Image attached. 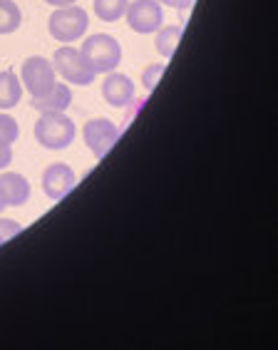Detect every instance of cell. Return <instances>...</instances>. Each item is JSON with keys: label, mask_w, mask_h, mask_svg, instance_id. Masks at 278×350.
Returning <instances> with one entry per match:
<instances>
[{"label": "cell", "mask_w": 278, "mask_h": 350, "mask_svg": "<svg viewBox=\"0 0 278 350\" xmlns=\"http://www.w3.org/2000/svg\"><path fill=\"white\" fill-rule=\"evenodd\" d=\"M80 53L85 55V60L89 62V68L97 72H112L117 65L122 62V45L117 42V38L107 33L89 35L85 45L80 47Z\"/></svg>", "instance_id": "6da1fadb"}, {"label": "cell", "mask_w": 278, "mask_h": 350, "mask_svg": "<svg viewBox=\"0 0 278 350\" xmlns=\"http://www.w3.org/2000/svg\"><path fill=\"white\" fill-rule=\"evenodd\" d=\"M35 139L45 149H65L75 139V124L65 112H45L35 124Z\"/></svg>", "instance_id": "7a4b0ae2"}, {"label": "cell", "mask_w": 278, "mask_h": 350, "mask_svg": "<svg viewBox=\"0 0 278 350\" xmlns=\"http://www.w3.org/2000/svg\"><path fill=\"white\" fill-rule=\"evenodd\" d=\"M53 68L62 80L70 82V85H77V88L92 85V80H95V70L89 68V62L85 60V55L72 45H62L55 50Z\"/></svg>", "instance_id": "3957f363"}, {"label": "cell", "mask_w": 278, "mask_h": 350, "mask_svg": "<svg viewBox=\"0 0 278 350\" xmlns=\"http://www.w3.org/2000/svg\"><path fill=\"white\" fill-rule=\"evenodd\" d=\"M87 13L82 10L80 5H65V8H55V13L50 15V35H53L57 42H70L80 40L82 35L87 33Z\"/></svg>", "instance_id": "277c9868"}, {"label": "cell", "mask_w": 278, "mask_h": 350, "mask_svg": "<svg viewBox=\"0 0 278 350\" xmlns=\"http://www.w3.org/2000/svg\"><path fill=\"white\" fill-rule=\"evenodd\" d=\"M20 82L33 97H45L55 88V82H57L55 80L53 62L45 60V57H38V55L27 57L20 68Z\"/></svg>", "instance_id": "5b68a950"}, {"label": "cell", "mask_w": 278, "mask_h": 350, "mask_svg": "<svg viewBox=\"0 0 278 350\" xmlns=\"http://www.w3.org/2000/svg\"><path fill=\"white\" fill-rule=\"evenodd\" d=\"M124 18H127V25L139 35H150L156 33L164 23V10L159 0H135L129 3L127 10H124Z\"/></svg>", "instance_id": "8992f818"}, {"label": "cell", "mask_w": 278, "mask_h": 350, "mask_svg": "<svg viewBox=\"0 0 278 350\" xmlns=\"http://www.w3.org/2000/svg\"><path fill=\"white\" fill-rule=\"evenodd\" d=\"M82 137H85V144L89 147V152L97 157V159H105L109 154V149L117 144V137H120V129L112 120H105V117H97V120H89L82 129Z\"/></svg>", "instance_id": "52a82bcc"}, {"label": "cell", "mask_w": 278, "mask_h": 350, "mask_svg": "<svg viewBox=\"0 0 278 350\" xmlns=\"http://www.w3.org/2000/svg\"><path fill=\"white\" fill-rule=\"evenodd\" d=\"M75 184H77V176L68 164H53V167H48L45 174H42V191H45L48 199H53V202L65 199V196L75 189Z\"/></svg>", "instance_id": "ba28073f"}, {"label": "cell", "mask_w": 278, "mask_h": 350, "mask_svg": "<svg viewBox=\"0 0 278 350\" xmlns=\"http://www.w3.org/2000/svg\"><path fill=\"white\" fill-rule=\"evenodd\" d=\"M102 97L112 107H127L135 97V82L122 72H107V80L102 85Z\"/></svg>", "instance_id": "9c48e42d"}, {"label": "cell", "mask_w": 278, "mask_h": 350, "mask_svg": "<svg viewBox=\"0 0 278 350\" xmlns=\"http://www.w3.org/2000/svg\"><path fill=\"white\" fill-rule=\"evenodd\" d=\"M0 191L5 196L8 206H23L30 199V184L18 172H5L0 174Z\"/></svg>", "instance_id": "30bf717a"}, {"label": "cell", "mask_w": 278, "mask_h": 350, "mask_svg": "<svg viewBox=\"0 0 278 350\" xmlns=\"http://www.w3.org/2000/svg\"><path fill=\"white\" fill-rule=\"evenodd\" d=\"M72 105V90L62 82H55V88L50 90L45 97H33V107L45 115V112H65Z\"/></svg>", "instance_id": "8fae6325"}, {"label": "cell", "mask_w": 278, "mask_h": 350, "mask_svg": "<svg viewBox=\"0 0 278 350\" xmlns=\"http://www.w3.org/2000/svg\"><path fill=\"white\" fill-rule=\"evenodd\" d=\"M23 97V82L13 70L0 72V109H13Z\"/></svg>", "instance_id": "7c38bea8"}, {"label": "cell", "mask_w": 278, "mask_h": 350, "mask_svg": "<svg viewBox=\"0 0 278 350\" xmlns=\"http://www.w3.org/2000/svg\"><path fill=\"white\" fill-rule=\"evenodd\" d=\"M179 38H182V27L179 25H162L156 30V42H154L156 53L169 60L171 55L177 53Z\"/></svg>", "instance_id": "4fadbf2b"}, {"label": "cell", "mask_w": 278, "mask_h": 350, "mask_svg": "<svg viewBox=\"0 0 278 350\" xmlns=\"http://www.w3.org/2000/svg\"><path fill=\"white\" fill-rule=\"evenodd\" d=\"M23 23V13L18 3L13 0H0V35L15 33Z\"/></svg>", "instance_id": "5bb4252c"}, {"label": "cell", "mask_w": 278, "mask_h": 350, "mask_svg": "<svg viewBox=\"0 0 278 350\" xmlns=\"http://www.w3.org/2000/svg\"><path fill=\"white\" fill-rule=\"evenodd\" d=\"M127 5H129V0H95V3H92L95 15L105 23H117L120 18H124Z\"/></svg>", "instance_id": "9a60e30c"}, {"label": "cell", "mask_w": 278, "mask_h": 350, "mask_svg": "<svg viewBox=\"0 0 278 350\" xmlns=\"http://www.w3.org/2000/svg\"><path fill=\"white\" fill-rule=\"evenodd\" d=\"M20 137V127L10 115H0V144H13Z\"/></svg>", "instance_id": "2e32d148"}, {"label": "cell", "mask_w": 278, "mask_h": 350, "mask_svg": "<svg viewBox=\"0 0 278 350\" xmlns=\"http://www.w3.org/2000/svg\"><path fill=\"white\" fill-rule=\"evenodd\" d=\"M162 75H164V65H162V62H156V65H150V68H147L142 72V85L147 90H154L156 82L162 80Z\"/></svg>", "instance_id": "e0dca14e"}, {"label": "cell", "mask_w": 278, "mask_h": 350, "mask_svg": "<svg viewBox=\"0 0 278 350\" xmlns=\"http://www.w3.org/2000/svg\"><path fill=\"white\" fill-rule=\"evenodd\" d=\"M23 231V226L13 219H0V243L10 241L13 236H18Z\"/></svg>", "instance_id": "ac0fdd59"}, {"label": "cell", "mask_w": 278, "mask_h": 350, "mask_svg": "<svg viewBox=\"0 0 278 350\" xmlns=\"http://www.w3.org/2000/svg\"><path fill=\"white\" fill-rule=\"evenodd\" d=\"M10 162H13V149H10V144H0V169H5Z\"/></svg>", "instance_id": "d6986e66"}, {"label": "cell", "mask_w": 278, "mask_h": 350, "mask_svg": "<svg viewBox=\"0 0 278 350\" xmlns=\"http://www.w3.org/2000/svg\"><path fill=\"white\" fill-rule=\"evenodd\" d=\"M162 5H169V8H174V10H186V8L194 3V0H159Z\"/></svg>", "instance_id": "ffe728a7"}, {"label": "cell", "mask_w": 278, "mask_h": 350, "mask_svg": "<svg viewBox=\"0 0 278 350\" xmlns=\"http://www.w3.org/2000/svg\"><path fill=\"white\" fill-rule=\"evenodd\" d=\"M48 5H55V8H65V5H75L77 0H45Z\"/></svg>", "instance_id": "44dd1931"}, {"label": "cell", "mask_w": 278, "mask_h": 350, "mask_svg": "<svg viewBox=\"0 0 278 350\" xmlns=\"http://www.w3.org/2000/svg\"><path fill=\"white\" fill-rule=\"evenodd\" d=\"M5 206H8V204H5V196H3V191H0V211L5 209Z\"/></svg>", "instance_id": "7402d4cb"}]
</instances>
